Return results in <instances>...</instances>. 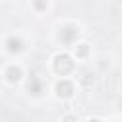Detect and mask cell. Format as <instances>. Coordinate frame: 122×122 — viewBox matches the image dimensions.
<instances>
[{
    "label": "cell",
    "mask_w": 122,
    "mask_h": 122,
    "mask_svg": "<svg viewBox=\"0 0 122 122\" xmlns=\"http://www.w3.org/2000/svg\"><path fill=\"white\" fill-rule=\"evenodd\" d=\"M71 69H72V61H71L69 55H57V57H55V71H57V72L67 74Z\"/></svg>",
    "instance_id": "6da1fadb"
},
{
    "label": "cell",
    "mask_w": 122,
    "mask_h": 122,
    "mask_svg": "<svg viewBox=\"0 0 122 122\" xmlns=\"http://www.w3.org/2000/svg\"><path fill=\"white\" fill-rule=\"evenodd\" d=\"M57 93L63 95V97H69V95L72 93V84H71V82H65V80L59 82V84H57Z\"/></svg>",
    "instance_id": "7a4b0ae2"
},
{
    "label": "cell",
    "mask_w": 122,
    "mask_h": 122,
    "mask_svg": "<svg viewBox=\"0 0 122 122\" xmlns=\"http://www.w3.org/2000/svg\"><path fill=\"white\" fill-rule=\"evenodd\" d=\"M76 34H78V30H76L74 27H67V29L61 30V38H63V42H71Z\"/></svg>",
    "instance_id": "3957f363"
},
{
    "label": "cell",
    "mask_w": 122,
    "mask_h": 122,
    "mask_svg": "<svg viewBox=\"0 0 122 122\" xmlns=\"http://www.w3.org/2000/svg\"><path fill=\"white\" fill-rule=\"evenodd\" d=\"M8 74H10L8 78L13 82V80H19V74H21V71H19V69H15V67H11V69L8 71Z\"/></svg>",
    "instance_id": "277c9868"
},
{
    "label": "cell",
    "mask_w": 122,
    "mask_h": 122,
    "mask_svg": "<svg viewBox=\"0 0 122 122\" xmlns=\"http://www.w3.org/2000/svg\"><path fill=\"white\" fill-rule=\"evenodd\" d=\"M78 53H80V55H84V53H86V44H82V46H80V50H78Z\"/></svg>",
    "instance_id": "5b68a950"
},
{
    "label": "cell",
    "mask_w": 122,
    "mask_h": 122,
    "mask_svg": "<svg viewBox=\"0 0 122 122\" xmlns=\"http://www.w3.org/2000/svg\"><path fill=\"white\" fill-rule=\"evenodd\" d=\"M65 122H76L74 116H65Z\"/></svg>",
    "instance_id": "8992f818"
},
{
    "label": "cell",
    "mask_w": 122,
    "mask_h": 122,
    "mask_svg": "<svg viewBox=\"0 0 122 122\" xmlns=\"http://www.w3.org/2000/svg\"><path fill=\"white\" fill-rule=\"evenodd\" d=\"M93 122H99V120H93Z\"/></svg>",
    "instance_id": "52a82bcc"
}]
</instances>
